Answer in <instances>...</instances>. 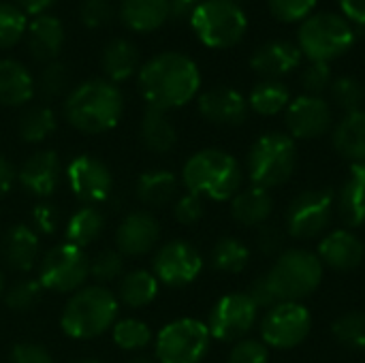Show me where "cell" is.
<instances>
[{
    "label": "cell",
    "mask_w": 365,
    "mask_h": 363,
    "mask_svg": "<svg viewBox=\"0 0 365 363\" xmlns=\"http://www.w3.org/2000/svg\"><path fill=\"white\" fill-rule=\"evenodd\" d=\"M113 342L124 351H141L152 342L150 327L139 319H122L115 321L111 327Z\"/></svg>",
    "instance_id": "obj_37"
},
{
    "label": "cell",
    "mask_w": 365,
    "mask_h": 363,
    "mask_svg": "<svg viewBox=\"0 0 365 363\" xmlns=\"http://www.w3.org/2000/svg\"><path fill=\"white\" fill-rule=\"evenodd\" d=\"M56 0H17V6L21 11H28V13H34V15H41L45 9H49Z\"/></svg>",
    "instance_id": "obj_56"
},
{
    "label": "cell",
    "mask_w": 365,
    "mask_h": 363,
    "mask_svg": "<svg viewBox=\"0 0 365 363\" xmlns=\"http://www.w3.org/2000/svg\"><path fill=\"white\" fill-rule=\"evenodd\" d=\"M274 212V199L269 190L261 186L242 188L231 199V214L244 227H261L269 220Z\"/></svg>",
    "instance_id": "obj_25"
},
{
    "label": "cell",
    "mask_w": 365,
    "mask_h": 363,
    "mask_svg": "<svg viewBox=\"0 0 365 363\" xmlns=\"http://www.w3.org/2000/svg\"><path fill=\"white\" fill-rule=\"evenodd\" d=\"M201 88V73L192 58L163 51L139 68V90L148 107L167 111L186 105Z\"/></svg>",
    "instance_id": "obj_1"
},
{
    "label": "cell",
    "mask_w": 365,
    "mask_h": 363,
    "mask_svg": "<svg viewBox=\"0 0 365 363\" xmlns=\"http://www.w3.org/2000/svg\"><path fill=\"white\" fill-rule=\"evenodd\" d=\"M62 175L60 158L53 150L34 152L19 169L17 180L21 188L34 197H49L56 193Z\"/></svg>",
    "instance_id": "obj_19"
},
{
    "label": "cell",
    "mask_w": 365,
    "mask_h": 363,
    "mask_svg": "<svg viewBox=\"0 0 365 363\" xmlns=\"http://www.w3.org/2000/svg\"><path fill=\"white\" fill-rule=\"evenodd\" d=\"M124 111V98L109 79H90L71 90L64 101V118L81 133L98 135L111 131Z\"/></svg>",
    "instance_id": "obj_2"
},
{
    "label": "cell",
    "mask_w": 365,
    "mask_h": 363,
    "mask_svg": "<svg viewBox=\"0 0 365 363\" xmlns=\"http://www.w3.org/2000/svg\"><path fill=\"white\" fill-rule=\"evenodd\" d=\"M182 182L188 193L201 199L227 201L242 190L244 173L240 163L225 150L205 148L192 154L182 171Z\"/></svg>",
    "instance_id": "obj_3"
},
{
    "label": "cell",
    "mask_w": 365,
    "mask_h": 363,
    "mask_svg": "<svg viewBox=\"0 0 365 363\" xmlns=\"http://www.w3.org/2000/svg\"><path fill=\"white\" fill-rule=\"evenodd\" d=\"M334 148L353 163H365V109L344 113L334 128Z\"/></svg>",
    "instance_id": "obj_28"
},
{
    "label": "cell",
    "mask_w": 365,
    "mask_h": 363,
    "mask_svg": "<svg viewBox=\"0 0 365 363\" xmlns=\"http://www.w3.org/2000/svg\"><path fill=\"white\" fill-rule=\"evenodd\" d=\"M297 165L295 139L287 133L261 135L248 152V178L265 190L284 184Z\"/></svg>",
    "instance_id": "obj_6"
},
{
    "label": "cell",
    "mask_w": 365,
    "mask_h": 363,
    "mask_svg": "<svg viewBox=\"0 0 365 363\" xmlns=\"http://www.w3.org/2000/svg\"><path fill=\"white\" fill-rule=\"evenodd\" d=\"M90 276V261L83 248L73 244H60L51 248L38 267V282L45 291L73 293L79 291Z\"/></svg>",
    "instance_id": "obj_10"
},
{
    "label": "cell",
    "mask_w": 365,
    "mask_h": 363,
    "mask_svg": "<svg viewBox=\"0 0 365 363\" xmlns=\"http://www.w3.org/2000/svg\"><path fill=\"white\" fill-rule=\"evenodd\" d=\"M120 17L135 32H152L171 17V0H122Z\"/></svg>",
    "instance_id": "obj_24"
},
{
    "label": "cell",
    "mask_w": 365,
    "mask_h": 363,
    "mask_svg": "<svg viewBox=\"0 0 365 363\" xmlns=\"http://www.w3.org/2000/svg\"><path fill=\"white\" fill-rule=\"evenodd\" d=\"M34 94V79L30 71L17 60H0V105L19 107Z\"/></svg>",
    "instance_id": "obj_27"
},
{
    "label": "cell",
    "mask_w": 365,
    "mask_h": 363,
    "mask_svg": "<svg viewBox=\"0 0 365 363\" xmlns=\"http://www.w3.org/2000/svg\"><path fill=\"white\" fill-rule=\"evenodd\" d=\"M103 227H105L103 212L96 210L94 205H83L81 210H77L71 216V220L66 225V240L73 246L86 248L101 237Z\"/></svg>",
    "instance_id": "obj_33"
},
{
    "label": "cell",
    "mask_w": 365,
    "mask_h": 363,
    "mask_svg": "<svg viewBox=\"0 0 365 363\" xmlns=\"http://www.w3.org/2000/svg\"><path fill=\"white\" fill-rule=\"evenodd\" d=\"M340 216L349 227L365 225V163H353L338 197Z\"/></svg>",
    "instance_id": "obj_29"
},
{
    "label": "cell",
    "mask_w": 365,
    "mask_h": 363,
    "mask_svg": "<svg viewBox=\"0 0 365 363\" xmlns=\"http://www.w3.org/2000/svg\"><path fill=\"white\" fill-rule=\"evenodd\" d=\"M338 2H340L344 17L351 24L365 26V0H338Z\"/></svg>",
    "instance_id": "obj_53"
},
{
    "label": "cell",
    "mask_w": 365,
    "mask_h": 363,
    "mask_svg": "<svg viewBox=\"0 0 365 363\" xmlns=\"http://www.w3.org/2000/svg\"><path fill=\"white\" fill-rule=\"evenodd\" d=\"M336 197L329 188L299 193L287 212V229L297 240H312L321 235L334 216Z\"/></svg>",
    "instance_id": "obj_12"
},
{
    "label": "cell",
    "mask_w": 365,
    "mask_h": 363,
    "mask_svg": "<svg viewBox=\"0 0 365 363\" xmlns=\"http://www.w3.org/2000/svg\"><path fill=\"white\" fill-rule=\"evenodd\" d=\"M229 363H269V349L259 340H240L229 353Z\"/></svg>",
    "instance_id": "obj_47"
},
{
    "label": "cell",
    "mask_w": 365,
    "mask_h": 363,
    "mask_svg": "<svg viewBox=\"0 0 365 363\" xmlns=\"http://www.w3.org/2000/svg\"><path fill=\"white\" fill-rule=\"evenodd\" d=\"M231 2H235V4H240V6H242V4H244L246 0H231Z\"/></svg>",
    "instance_id": "obj_60"
},
{
    "label": "cell",
    "mask_w": 365,
    "mask_h": 363,
    "mask_svg": "<svg viewBox=\"0 0 365 363\" xmlns=\"http://www.w3.org/2000/svg\"><path fill=\"white\" fill-rule=\"evenodd\" d=\"M120 300L130 306V308H143V306H150L156 295H158V280L152 272H145V270H137V272H130L126 274L122 280H120Z\"/></svg>",
    "instance_id": "obj_34"
},
{
    "label": "cell",
    "mask_w": 365,
    "mask_h": 363,
    "mask_svg": "<svg viewBox=\"0 0 365 363\" xmlns=\"http://www.w3.org/2000/svg\"><path fill=\"white\" fill-rule=\"evenodd\" d=\"M2 291H4V278H2V272H0V295H2Z\"/></svg>",
    "instance_id": "obj_58"
},
{
    "label": "cell",
    "mask_w": 365,
    "mask_h": 363,
    "mask_svg": "<svg viewBox=\"0 0 365 363\" xmlns=\"http://www.w3.org/2000/svg\"><path fill=\"white\" fill-rule=\"evenodd\" d=\"M289 103H291V92L287 83H282L280 79L259 81L248 96V107L261 116H276L280 111H287Z\"/></svg>",
    "instance_id": "obj_32"
},
{
    "label": "cell",
    "mask_w": 365,
    "mask_h": 363,
    "mask_svg": "<svg viewBox=\"0 0 365 363\" xmlns=\"http://www.w3.org/2000/svg\"><path fill=\"white\" fill-rule=\"evenodd\" d=\"M259 308L246 293H231L216 302L210 312V336L220 342H240L255 327Z\"/></svg>",
    "instance_id": "obj_13"
},
{
    "label": "cell",
    "mask_w": 365,
    "mask_h": 363,
    "mask_svg": "<svg viewBox=\"0 0 365 363\" xmlns=\"http://www.w3.org/2000/svg\"><path fill=\"white\" fill-rule=\"evenodd\" d=\"M334 338L353 351H365V312H346L331 325Z\"/></svg>",
    "instance_id": "obj_38"
},
{
    "label": "cell",
    "mask_w": 365,
    "mask_h": 363,
    "mask_svg": "<svg viewBox=\"0 0 365 363\" xmlns=\"http://www.w3.org/2000/svg\"><path fill=\"white\" fill-rule=\"evenodd\" d=\"M64 41H66L64 26L53 15L41 13L26 28V45H28V51L38 62H47V64L53 62L60 56V51L64 47Z\"/></svg>",
    "instance_id": "obj_21"
},
{
    "label": "cell",
    "mask_w": 365,
    "mask_h": 363,
    "mask_svg": "<svg viewBox=\"0 0 365 363\" xmlns=\"http://www.w3.org/2000/svg\"><path fill=\"white\" fill-rule=\"evenodd\" d=\"M32 225H34V231L38 233H45V235H51L58 227V210L51 205V203H38L34 205L32 210Z\"/></svg>",
    "instance_id": "obj_52"
},
{
    "label": "cell",
    "mask_w": 365,
    "mask_h": 363,
    "mask_svg": "<svg viewBox=\"0 0 365 363\" xmlns=\"http://www.w3.org/2000/svg\"><path fill=\"white\" fill-rule=\"evenodd\" d=\"M190 26L203 45L227 49L244 39L248 17L244 9L231 0H203L190 13Z\"/></svg>",
    "instance_id": "obj_7"
},
{
    "label": "cell",
    "mask_w": 365,
    "mask_h": 363,
    "mask_svg": "<svg viewBox=\"0 0 365 363\" xmlns=\"http://www.w3.org/2000/svg\"><path fill=\"white\" fill-rule=\"evenodd\" d=\"M128 363H154L152 359H148V357H135V359H130Z\"/></svg>",
    "instance_id": "obj_57"
},
{
    "label": "cell",
    "mask_w": 365,
    "mask_h": 363,
    "mask_svg": "<svg viewBox=\"0 0 365 363\" xmlns=\"http://www.w3.org/2000/svg\"><path fill=\"white\" fill-rule=\"evenodd\" d=\"M284 120L293 139H317L331 128L334 111L323 96L302 94L289 103Z\"/></svg>",
    "instance_id": "obj_16"
},
{
    "label": "cell",
    "mask_w": 365,
    "mask_h": 363,
    "mask_svg": "<svg viewBox=\"0 0 365 363\" xmlns=\"http://www.w3.org/2000/svg\"><path fill=\"white\" fill-rule=\"evenodd\" d=\"M66 86H68V68L62 62H58V60L49 62L41 71V75H38V90L47 98L64 94Z\"/></svg>",
    "instance_id": "obj_42"
},
{
    "label": "cell",
    "mask_w": 365,
    "mask_h": 363,
    "mask_svg": "<svg viewBox=\"0 0 365 363\" xmlns=\"http://www.w3.org/2000/svg\"><path fill=\"white\" fill-rule=\"evenodd\" d=\"M43 291H45V289L41 287L38 280H21V282L13 285V287L6 291L4 302H6V306H9L13 312H28V310H32V308L41 302Z\"/></svg>",
    "instance_id": "obj_41"
},
{
    "label": "cell",
    "mask_w": 365,
    "mask_h": 363,
    "mask_svg": "<svg viewBox=\"0 0 365 363\" xmlns=\"http://www.w3.org/2000/svg\"><path fill=\"white\" fill-rule=\"evenodd\" d=\"M124 272V261L118 250H103L90 263V276L96 282H113Z\"/></svg>",
    "instance_id": "obj_43"
},
{
    "label": "cell",
    "mask_w": 365,
    "mask_h": 363,
    "mask_svg": "<svg viewBox=\"0 0 365 363\" xmlns=\"http://www.w3.org/2000/svg\"><path fill=\"white\" fill-rule=\"evenodd\" d=\"M66 178H68V186H71L73 195L83 205L96 208L98 203L107 201V197L111 195V188H113V178H111L109 167L88 154L75 156L68 163Z\"/></svg>",
    "instance_id": "obj_15"
},
{
    "label": "cell",
    "mask_w": 365,
    "mask_h": 363,
    "mask_svg": "<svg viewBox=\"0 0 365 363\" xmlns=\"http://www.w3.org/2000/svg\"><path fill=\"white\" fill-rule=\"evenodd\" d=\"M355 43L353 24L331 11H321L308 15L297 32V45L302 56L310 62H329L346 53Z\"/></svg>",
    "instance_id": "obj_5"
},
{
    "label": "cell",
    "mask_w": 365,
    "mask_h": 363,
    "mask_svg": "<svg viewBox=\"0 0 365 363\" xmlns=\"http://www.w3.org/2000/svg\"><path fill=\"white\" fill-rule=\"evenodd\" d=\"M210 329L197 319H178L156 336L158 363H201L210 351Z\"/></svg>",
    "instance_id": "obj_9"
},
{
    "label": "cell",
    "mask_w": 365,
    "mask_h": 363,
    "mask_svg": "<svg viewBox=\"0 0 365 363\" xmlns=\"http://www.w3.org/2000/svg\"><path fill=\"white\" fill-rule=\"evenodd\" d=\"M329 94H331V103L338 109H342L344 113L359 111L365 101L364 86L355 77H338V79H334L331 86H329Z\"/></svg>",
    "instance_id": "obj_40"
},
{
    "label": "cell",
    "mask_w": 365,
    "mask_h": 363,
    "mask_svg": "<svg viewBox=\"0 0 365 363\" xmlns=\"http://www.w3.org/2000/svg\"><path fill=\"white\" fill-rule=\"evenodd\" d=\"M203 0H171V17H190L195 6Z\"/></svg>",
    "instance_id": "obj_55"
},
{
    "label": "cell",
    "mask_w": 365,
    "mask_h": 363,
    "mask_svg": "<svg viewBox=\"0 0 365 363\" xmlns=\"http://www.w3.org/2000/svg\"><path fill=\"white\" fill-rule=\"evenodd\" d=\"M250 300H252V304L261 310V308H274L276 304H280L278 302V297H276V293H274V289H272V285H269V280H267V276H261V278H257L252 285H250V289H248V293H246Z\"/></svg>",
    "instance_id": "obj_51"
},
{
    "label": "cell",
    "mask_w": 365,
    "mask_h": 363,
    "mask_svg": "<svg viewBox=\"0 0 365 363\" xmlns=\"http://www.w3.org/2000/svg\"><path fill=\"white\" fill-rule=\"evenodd\" d=\"M9 363H53L51 362V355L38 347V344H30V342H24V344H17L11 349L9 353Z\"/></svg>",
    "instance_id": "obj_50"
},
{
    "label": "cell",
    "mask_w": 365,
    "mask_h": 363,
    "mask_svg": "<svg viewBox=\"0 0 365 363\" xmlns=\"http://www.w3.org/2000/svg\"><path fill=\"white\" fill-rule=\"evenodd\" d=\"M137 195L141 203L150 208H163L171 203L178 195V178L167 169L145 171L137 180Z\"/></svg>",
    "instance_id": "obj_31"
},
{
    "label": "cell",
    "mask_w": 365,
    "mask_h": 363,
    "mask_svg": "<svg viewBox=\"0 0 365 363\" xmlns=\"http://www.w3.org/2000/svg\"><path fill=\"white\" fill-rule=\"evenodd\" d=\"M248 101L229 86H218L199 96V113L218 126H240L248 118Z\"/></svg>",
    "instance_id": "obj_17"
},
{
    "label": "cell",
    "mask_w": 365,
    "mask_h": 363,
    "mask_svg": "<svg viewBox=\"0 0 365 363\" xmlns=\"http://www.w3.org/2000/svg\"><path fill=\"white\" fill-rule=\"evenodd\" d=\"M75 363H101V362H96V359H79V362H75Z\"/></svg>",
    "instance_id": "obj_59"
},
{
    "label": "cell",
    "mask_w": 365,
    "mask_h": 363,
    "mask_svg": "<svg viewBox=\"0 0 365 363\" xmlns=\"http://www.w3.org/2000/svg\"><path fill=\"white\" fill-rule=\"evenodd\" d=\"M118 319V300L105 287H81L66 302L60 327L75 340H92L113 327Z\"/></svg>",
    "instance_id": "obj_4"
},
{
    "label": "cell",
    "mask_w": 365,
    "mask_h": 363,
    "mask_svg": "<svg viewBox=\"0 0 365 363\" xmlns=\"http://www.w3.org/2000/svg\"><path fill=\"white\" fill-rule=\"evenodd\" d=\"M56 131V116L49 107H30L19 116L17 133L26 143H41Z\"/></svg>",
    "instance_id": "obj_36"
},
{
    "label": "cell",
    "mask_w": 365,
    "mask_h": 363,
    "mask_svg": "<svg viewBox=\"0 0 365 363\" xmlns=\"http://www.w3.org/2000/svg\"><path fill=\"white\" fill-rule=\"evenodd\" d=\"M141 141L150 152L167 154L178 143V131L165 111L148 107L141 120Z\"/></svg>",
    "instance_id": "obj_30"
},
{
    "label": "cell",
    "mask_w": 365,
    "mask_h": 363,
    "mask_svg": "<svg viewBox=\"0 0 365 363\" xmlns=\"http://www.w3.org/2000/svg\"><path fill=\"white\" fill-rule=\"evenodd\" d=\"M282 246H284V231L274 225V223H265L259 227L257 233V248L261 255L265 257H280L282 255Z\"/></svg>",
    "instance_id": "obj_48"
},
{
    "label": "cell",
    "mask_w": 365,
    "mask_h": 363,
    "mask_svg": "<svg viewBox=\"0 0 365 363\" xmlns=\"http://www.w3.org/2000/svg\"><path fill=\"white\" fill-rule=\"evenodd\" d=\"M26 13L11 2H0V49H11L26 34Z\"/></svg>",
    "instance_id": "obj_39"
},
{
    "label": "cell",
    "mask_w": 365,
    "mask_h": 363,
    "mask_svg": "<svg viewBox=\"0 0 365 363\" xmlns=\"http://www.w3.org/2000/svg\"><path fill=\"white\" fill-rule=\"evenodd\" d=\"M302 86L306 90V94L312 96H321L325 90H329L331 81H334V73L329 62H310L304 71H302Z\"/></svg>",
    "instance_id": "obj_44"
},
{
    "label": "cell",
    "mask_w": 365,
    "mask_h": 363,
    "mask_svg": "<svg viewBox=\"0 0 365 363\" xmlns=\"http://www.w3.org/2000/svg\"><path fill=\"white\" fill-rule=\"evenodd\" d=\"M160 237V225L150 212L128 214L115 233L118 252L126 257H143L154 250Z\"/></svg>",
    "instance_id": "obj_18"
},
{
    "label": "cell",
    "mask_w": 365,
    "mask_h": 363,
    "mask_svg": "<svg viewBox=\"0 0 365 363\" xmlns=\"http://www.w3.org/2000/svg\"><path fill=\"white\" fill-rule=\"evenodd\" d=\"M210 263L216 272L222 274H240L250 263V250L244 242L235 237H222L210 252Z\"/></svg>",
    "instance_id": "obj_35"
},
{
    "label": "cell",
    "mask_w": 365,
    "mask_h": 363,
    "mask_svg": "<svg viewBox=\"0 0 365 363\" xmlns=\"http://www.w3.org/2000/svg\"><path fill=\"white\" fill-rule=\"evenodd\" d=\"M103 73L111 83L130 79L139 68V49L128 39H111L101 53Z\"/></svg>",
    "instance_id": "obj_26"
},
{
    "label": "cell",
    "mask_w": 365,
    "mask_h": 363,
    "mask_svg": "<svg viewBox=\"0 0 365 363\" xmlns=\"http://www.w3.org/2000/svg\"><path fill=\"white\" fill-rule=\"evenodd\" d=\"M364 242L346 229H338V231L329 233L319 244V259H321L323 267L327 265L338 272H349V270L359 267L364 261Z\"/></svg>",
    "instance_id": "obj_22"
},
{
    "label": "cell",
    "mask_w": 365,
    "mask_h": 363,
    "mask_svg": "<svg viewBox=\"0 0 365 363\" xmlns=\"http://www.w3.org/2000/svg\"><path fill=\"white\" fill-rule=\"evenodd\" d=\"M173 216L178 223L190 227V225H197L201 218H203V199L199 195H184L175 201L173 205Z\"/></svg>",
    "instance_id": "obj_49"
},
{
    "label": "cell",
    "mask_w": 365,
    "mask_h": 363,
    "mask_svg": "<svg viewBox=\"0 0 365 363\" xmlns=\"http://www.w3.org/2000/svg\"><path fill=\"white\" fill-rule=\"evenodd\" d=\"M265 276L278 302H302L319 289L323 280V263L308 250H287Z\"/></svg>",
    "instance_id": "obj_8"
},
{
    "label": "cell",
    "mask_w": 365,
    "mask_h": 363,
    "mask_svg": "<svg viewBox=\"0 0 365 363\" xmlns=\"http://www.w3.org/2000/svg\"><path fill=\"white\" fill-rule=\"evenodd\" d=\"M269 2V11L276 19L280 21H304L308 15H312L314 6L319 0H267Z\"/></svg>",
    "instance_id": "obj_45"
},
{
    "label": "cell",
    "mask_w": 365,
    "mask_h": 363,
    "mask_svg": "<svg viewBox=\"0 0 365 363\" xmlns=\"http://www.w3.org/2000/svg\"><path fill=\"white\" fill-rule=\"evenodd\" d=\"M15 180H17V173H15L13 165L0 154V197H4L13 188Z\"/></svg>",
    "instance_id": "obj_54"
},
{
    "label": "cell",
    "mask_w": 365,
    "mask_h": 363,
    "mask_svg": "<svg viewBox=\"0 0 365 363\" xmlns=\"http://www.w3.org/2000/svg\"><path fill=\"white\" fill-rule=\"evenodd\" d=\"M302 62V51L291 41H267L259 45L250 58V66L255 73H259L265 79H280L282 75H289L295 71Z\"/></svg>",
    "instance_id": "obj_20"
},
{
    "label": "cell",
    "mask_w": 365,
    "mask_h": 363,
    "mask_svg": "<svg viewBox=\"0 0 365 363\" xmlns=\"http://www.w3.org/2000/svg\"><path fill=\"white\" fill-rule=\"evenodd\" d=\"M312 329V317L299 302H280L267 310L261 321V336L265 347L272 349H295Z\"/></svg>",
    "instance_id": "obj_11"
},
{
    "label": "cell",
    "mask_w": 365,
    "mask_h": 363,
    "mask_svg": "<svg viewBox=\"0 0 365 363\" xmlns=\"http://www.w3.org/2000/svg\"><path fill=\"white\" fill-rule=\"evenodd\" d=\"M115 9L111 0H83L79 6V17L88 28H101L111 21Z\"/></svg>",
    "instance_id": "obj_46"
},
{
    "label": "cell",
    "mask_w": 365,
    "mask_h": 363,
    "mask_svg": "<svg viewBox=\"0 0 365 363\" xmlns=\"http://www.w3.org/2000/svg\"><path fill=\"white\" fill-rule=\"evenodd\" d=\"M152 267L158 282L171 289H182L199 278L203 270V257L192 244L184 240H173L158 248Z\"/></svg>",
    "instance_id": "obj_14"
},
{
    "label": "cell",
    "mask_w": 365,
    "mask_h": 363,
    "mask_svg": "<svg viewBox=\"0 0 365 363\" xmlns=\"http://www.w3.org/2000/svg\"><path fill=\"white\" fill-rule=\"evenodd\" d=\"M2 261L15 272H30L38 259V235L28 225L11 227L0 242Z\"/></svg>",
    "instance_id": "obj_23"
}]
</instances>
